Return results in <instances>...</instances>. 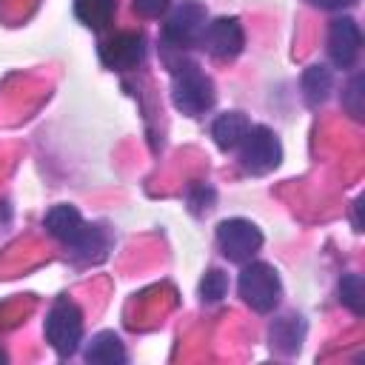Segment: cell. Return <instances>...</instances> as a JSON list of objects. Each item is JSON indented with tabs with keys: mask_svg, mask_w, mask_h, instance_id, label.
Here are the masks:
<instances>
[{
	"mask_svg": "<svg viewBox=\"0 0 365 365\" xmlns=\"http://www.w3.org/2000/svg\"><path fill=\"white\" fill-rule=\"evenodd\" d=\"M46 228L54 240L71 245L74 251H80L86 257H91V251H97V257H100L106 248V242L100 240V228L88 225L74 205H54L46 214Z\"/></svg>",
	"mask_w": 365,
	"mask_h": 365,
	"instance_id": "6da1fadb",
	"label": "cell"
},
{
	"mask_svg": "<svg viewBox=\"0 0 365 365\" xmlns=\"http://www.w3.org/2000/svg\"><path fill=\"white\" fill-rule=\"evenodd\" d=\"M225 291H228V277H225L220 268H211V271L202 277V282H200V297H202L205 302H220V299L225 297Z\"/></svg>",
	"mask_w": 365,
	"mask_h": 365,
	"instance_id": "e0dca14e",
	"label": "cell"
},
{
	"mask_svg": "<svg viewBox=\"0 0 365 365\" xmlns=\"http://www.w3.org/2000/svg\"><path fill=\"white\" fill-rule=\"evenodd\" d=\"M74 14L88 29H103L114 14V0H74Z\"/></svg>",
	"mask_w": 365,
	"mask_h": 365,
	"instance_id": "9a60e30c",
	"label": "cell"
},
{
	"mask_svg": "<svg viewBox=\"0 0 365 365\" xmlns=\"http://www.w3.org/2000/svg\"><path fill=\"white\" fill-rule=\"evenodd\" d=\"M359 46H362V34H359V26L356 20L351 17H336L328 29V54L334 60L336 68H348L354 66L356 54H359Z\"/></svg>",
	"mask_w": 365,
	"mask_h": 365,
	"instance_id": "9c48e42d",
	"label": "cell"
},
{
	"mask_svg": "<svg viewBox=\"0 0 365 365\" xmlns=\"http://www.w3.org/2000/svg\"><path fill=\"white\" fill-rule=\"evenodd\" d=\"M202 48L217 57V60H231L242 51L245 46V34H242V26L237 17H217L211 23H205L202 29V37H200Z\"/></svg>",
	"mask_w": 365,
	"mask_h": 365,
	"instance_id": "ba28073f",
	"label": "cell"
},
{
	"mask_svg": "<svg viewBox=\"0 0 365 365\" xmlns=\"http://www.w3.org/2000/svg\"><path fill=\"white\" fill-rule=\"evenodd\" d=\"M240 297L259 314H268L279 302V277L268 262H248L237 279Z\"/></svg>",
	"mask_w": 365,
	"mask_h": 365,
	"instance_id": "7a4b0ae2",
	"label": "cell"
},
{
	"mask_svg": "<svg viewBox=\"0 0 365 365\" xmlns=\"http://www.w3.org/2000/svg\"><path fill=\"white\" fill-rule=\"evenodd\" d=\"M248 128H251V123H248V117L242 111H225V114H220L214 120L211 137H214V143L222 151H228V148H237L242 143V137L248 134Z\"/></svg>",
	"mask_w": 365,
	"mask_h": 365,
	"instance_id": "8fae6325",
	"label": "cell"
},
{
	"mask_svg": "<svg viewBox=\"0 0 365 365\" xmlns=\"http://www.w3.org/2000/svg\"><path fill=\"white\" fill-rule=\"evenodd\" d=\"M171 100H174L177 111L188 114V117H197V114H202V111H208L214 106V83L197 66H185L174 77Z\"/></svg>",
	"mask_w": 365,
	"mask_h": 365,
	"instance_id": "3957f363",
	"label": "cell"
},
{
	"mask_svg": "<svg viewBox=\"0 0 365 365\" xmlns=\"http://www.w3.org/2000/svg\"><path fill=\"white\" fill-rule=\"evenodd\" d=\"M86 359L97 365H117V362H125V348L114 331H100L86 345Z\"/></svg>",
	"mask_w": 365,
	"mask_h": 365,
	"instance_id": "7c38bea8",
	"label": "cell"
},
{
	"mask_svg": "<svg viewBox=\"0 0 365 365\" xmlns=\"http://www.w3.org/2000/svg\"><path fill=\"white\" fill-rule=\"evenodd\" d=\"M145 54V40L140 31H120L114 37H108L103 46H100V57L108 68H117V71H125V68H134Z\"/></svg>",
	"mask_w": 365,
	"mask_h": 365,
	"instance_id": "30bf717a",
	"label": "cell"
},
{
	"mask_svg": "<svg viewBox=\"0 0 365 365\" xmlns=\"http://www.w3.org/2000/svg\"><path fill=\"white\" fill-rule=\"evenodd\" d=\"M331 86H334L331 68H325V66H308V68H305V74H302V94H305L308 106L325 103Z\"/></svg>",
	"mask_w": 365,
	"mask_h": 365,
	"instance_id": "5bb4252c",
	"label": "cell"
},
{
	"mask_svg": "<svg viewBox=\"0 0 365 365\" xmlns=\"http://www.w3.org/2000/svg\"><path fill=\"white\" fill-rule=\"evenodd\" d=\"M339 299L354 314H362L365 311V279L359 274H345L339 279Z\"/></svg>",
	"mask_w": 365,
	"mask_h": 365,
	"instance_id": "2e32d148",
	"label": "cell"
},
{
	"mask_svg": "<svg viewBox=\"0 0 365 365\" xmlns=\"http://www.w3.org/2000/svg\"><path fill=\"white\" fill-rule=\"evenodd\" d=\"M365 80H362V74H354L351 77V83H348V88L342 91V106L351 111V117H356V120H362V97H365Z\"/></svg>",
	"mask_w": 365,
	"mask_h": 365,
	"instance_id": "ac0fdd59",
	"label": "cell"
},
{
	"mask_svg": "<svg viewBox=\"0 0 365 365\" xmlns=\"http://www.w3.org/2000/svg\"><path fill=\"white\" fill-rule=\"evenodd\" d=\"M46 339L60 356L77 351L83 339V314L71 299H57L46 317Z\"/></svg>",
	"mask_w": 365,
	"mask_h": 365,
	"instance_id": "277c9868",
	"label": "cell"
},
{
	"mask_svg": "<svg viewBox=\"0 0 365 365\" xmlns=\"http://www.w3.org/2000/svg\"><path fill=\"white\" fill-rule=\"evenodd\" d=\"M317 6H325V9H345V6H354L356 0H314Z\"/></svg>",
	"mask_w": 365,
	"mask_h": 365,
	"instance_id": "ffe728a7",
	"label": "cell"
},
{
	"mask_svg": "<svg viewBox=\"0 0 365 365\" xmlns=\"http://www.w3.org/2000/svg\"><path fill=\"white\" fill-rule=\"evenodd\" d=\"M302 336H305V325L299 317L288 314V317H279L274 325H271V345L279 351V354H297L299 345H302Z\"/></svg>",
	"mask_w": 365,
	"mask_h": 365,
	"instance_id": "4fadbf2b",
	"label": "cell"
},
{
	"mask_svg": "<svg viewBox=\"0 0 365 365\" xmlns=\"http://www.w3.org/2000/svg\"><path fill=\"white\" fill-rule=\"evenodd\" d=\"M202 29H205V6L197 3V0H182L165 20L163 26V37L171 43V46H194L200 43L202 37Z\"/></svg>",
	"mask_w": 365,
	"mask_h": 365,
	"instance_id": "52a82bcc",
	"label": "cell"
},
{
	"mask_svg": "<svg viewBox=\"0 0 365 365\" xmlns=\"http://www.w3.org/2000/svg\"><path fill=\"white\" fill-rule=\"evenodd\" d=\"M0 362H6V354H3V351H0Z\"/></svg>",
	"mask_w": 365,
	"mask_h": 365,
	"instance_id": "44dd1931",
	"label": "cell"
},
{
	"mask_svg": "<svg viewBox=\"0 0 365 365\" xmlns=\"http://www.w3.org/2000/svg\"><path fill=\"white\" fill-rule=\"evenodd\" d=\"M282 160V145L279 137L268 125H251L248 134L242 137V151L240 163L248 174H268L279 165Z\"/></svg>",
	"mask_w": 365,
	"mask_h": 365,
	"instance_id": "5b68a950",
	"label": "cell"
},
{
	"mask_svg": "<svg viewBox=\"0 0 365 365\" xmlns=\"http://www.w3.org/2000/svg\"><path fill=\"white\" fill-rule=\"evenodd\" d=\"M217 242H220V251L231 262H248L259 251L262 234L254 222H248L242 217H234V220H222L217 225Z\"/></svg>",
	"mask_w": 365,
	"mask_h": 365,
	"instance_id": "8992f818",
	"label": "cell"
},
{
	"mask_svg": "<svg viewBox=\"0 0 365 365\" xmlns=\"http://www.w3.org/2000/svg\"><path fill=\"white\" fill-rule=\"evenodd\" d=\"M171 0H134V11L143 17H160Z\"/></svg>",
	"mask_w": 365,
	"mask_h": 365,
	"instance_id": "d6986e66",
	"label": "cell"
}]
</instances>
